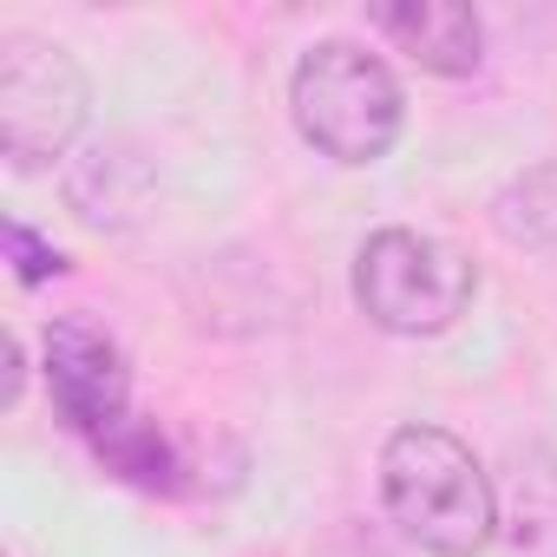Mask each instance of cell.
Instances as JSON below:
<instances>
[{
    "label": "cell",
    "instance_id": "8",
    "mask_svg": "<svg viewBox=\"0 0 557 557\" xmlns=\"http://www.w3.org/2000/svg\"><path fill=\"white\" fill-rule=\"evenodd\" d=\"M8 249H14V275H21V283H47V275L66 269V256L53 243H40L27 223H8Z\"/></svg>",
    "mask_w": 557,
    "mask_h": 557
},
{
    "label": "cell",
    "instance_id": "3",
    "mask_svg": "<svg viewBox=\"0 0 557 557\" xmlns=\"http://www.w3.org/2000/svg\"><path fill=\"white\" fill-rule=\"evenodd\" d=\"M479 296V269L466 249L426 230H374L355 256V309L407 342L446 335Z\"/></svg>",
    "mask_w": 557,
    "mask_h": 557
},
{
    "label": "cell",
    "instance_id": "5",
    "mask_svg": "<svg viewBox=\"0 0 557 557\" xmlns=\"http://www.w3.org/2000/svg\"><path fill=\"white\" fill-rule=\"evenodd\" d=\"M47 387H53L60 420L73 433H86L92 446H106L132 420V368H125L119 342L106 329H92L86 315H60L47 329Z\"/></svg>",
    "mask_w": 557,
    "mask_h": 557
},
{
    "label": "cell",
    "instance_id": "6",
    "mask_svg": "<svg viewBox=\"0 0 557 557\" xmlns=\"http://www.w3.org/2000/svg\"><path fill=\"white\" fill-rule=\"evenodd\" d=\"M368 21L420 73L466 79L485 60V27H479V14L466 8V0H381V8H368Z\"/></svg>",
    "mask_w": 557,
    "mask_h": 557
},
{
    "label": "cell",
    "instance_id": "7",
    "mask_svg": "<svg viewBox=\"0 0 557 557\" xmlns=\"http://www.w3.org/2000/svg\"><path fill=\"white\" fill-rule=\"evenodd\" d=\"M505 537L524 557H557V466L550 459H518V492H511Z\"/></svg>",
    "mask_w": 557,
    "mask_h": 557
},
{
    "label": "cell",
    "instance_id": "4",
    "mask_svg": "<svg viewBox=\"0 0 557 557\" xmlns=\"http://www.w3.org/2000/svg\"><path fill=\"white\" fill-rule=\"evenodd\" d=\"M92 86L79 60L40 34H8L0 40V151L14 171H40L73 151L86 132Z\"/></svg>",
    "mask_w": 557,
    "mask_h": 557
},
{
    "label": "cell",
    "instance_id": "1",
    "mask_svg": "<svg viewBox=\"0 0 557 557\" xmlns=\"http://www.w3.org/2000/svg\"><path fill=\"white\" fill-rule=\"evenodd\" d=\"M381 498L407 544L433 557H479L498 537V485L446 426H394L381 446Z\"/></svg>",
    "mask_w": 557,
    "mask_h": 557
},
{
    "label": "cell",
    "instance_id": "9",
    "mask_svg": "<svg viewBox=\"0 0 557 557\" xmlns=\"http://www.w3.org/2000/svg\"><path fill=\"white\" fill-rule=\"evenodd\" d=\"M0 355H8V407H21V381H27V368H21V335L0 342Z\"/></svg>",
    "mask_w": 557,
    "mask_h": 557
},
{
    "label": "cell",
    "instance_id": "2",
    "mask_svg": "<svg viewBox=\"0 0 557 557\" xmlns=\"http://www.w3.org/2000/svg\"><path fill=\"white\" fill-rule=\"evenodd\" d=\"M289 112L296 132L335 158V164H381L407 125V92L387 73L381 53L355 47V40H322L296 60L289 79Z\"/></svg>",
    "mask_w": 557,
    "mask_h": 557
}]
</instances>
